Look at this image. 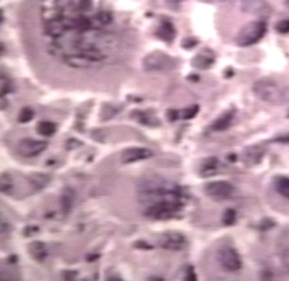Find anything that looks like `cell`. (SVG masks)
Segmentation results:
<instances>
[{
    "instance_id": "obj_1",
    "label": "cell",
    "mask_w": 289,
    "mask_h": 281,
    "mask_svg": "<svg viewBox=\"0 0 289 281\" xmlns=\"http://www.w3.org/2000/svg\"><path fill=\"white\" fill-rule=\"evenodd\" d=\"M139 194L141 200L149 205L163 200L184 201L187 193L177 183L160 178H149L140 183Z\"/></svg>"
},
{
    "instance_id": "obj_2",
    "label": "cell",
    "mask_w": 289,
    "mask_h": 281,
    "mask_svg": "<svg viewBox=\"0 0 289 281\" xmlns=\"http://www.w3.org/2000/svg\"><path fill=\"white\" fill-rule=\"evenodd\" d=\"M106 58L107 56L104 54L103 50L95 44H89L81 50L62 56V60L70 67L87 70V68L100 66L105 62Z\"/></svg>"
},
{
    "instance_id": "obj_3",
    "label": "cell",
    "mask_w": 289,
    "mask_h": 281,
    "mask_svg": "<svg viewBox=\"0 0 289 281\" xmlns=\"http://www.w3.org/2000/svg\"><path fill=\"white\" fill-rule=\"evenodd\" d=\"M252 90L260 100L271 105H283L289 101V87L273 78H261L253 84Z\"/></svg>"
},
{
    "instance_id": "obj_4",
    "label": "cell",
    "mask_w": 289,
    "mask_h": 281,
    "mask_svg": "<svg viewBox=\"0 0 289 281\" xmlns=\"http://www.w3.org/2000/svg\"><path fill=\"white\" fill-rule=\"evenodd\" d=\"M185 208V202L180 200H163L148 205L146 215L154 220L166 221L176 217Z\"/></svg>"
},
{
    "instance_id": "obj_5",
    "label": "cell",
    "mask_w": 289,
    "mask_h": 281,
    "mask_svg": "<svg viewBox=\"0 0 289 281\" xmlns=\"http://www.w3.org/2000/svg\"><path fill=\"white\" fill-rule=\"evenodd\" d=\"M268 27L264 21H252L243 26L236 36V45L239 47H249L261 40Z\"/></svg>"
},
{
    "instance_id": "obj_6",
    "label": "cell",
    "mask_w": 289,
    "mask_h": 281,
    "mask_svg": "<svg viewBox=\"0 0 289 281\" xmlns=\"http://www.w3.org/2000/svg\"><path fill=\"white\" fill-rule=\"evenodd\" d=\"M177 66L176 59L162 51H155L145 56L143 67L148 72H170Z\"/></svg>"
},
{
    "instance_id": "obj_7",
    "label": "cell",
    "mask_w": 289,
    "mask_h": 281,
    "mask_svg": "<svg viewBox=\"0 0 289 281\" xmlns=\"http://www.w3.org/2000/svg\"><path fill=\"white\" fill-rule=\"evenodd\" d=\"M217 260L226 272H238L242 267L241 257L238 251L231 246H223L217 253Z\"/></svg>"
},
{
    "instance_id": "obj_8",
    "label": "cell",
    "mask_w": 289,
    "mask_h": 281,
    "mask_svg": "<svg viewBox=\"0 0 289 281\" xmlns=\"http://www.w3.org/2000/svg\"><path fill=\"white\" fill-rule=\"evenodd\" d=\"M205 193L209 198L218 201L231 199L235 193V187L233 183L228 180H215L207 182L203 187Z\"/></svg>"
},
{
    "instance_id": "obj_9",
    "label": "cell",
    "mask_w": 289,
    "mask_h": 281,
    "mask_svg": "<svg viewBox=\"0 0 289 281\" xmlns=\"http://www.w3.org/2000/svg\"><path fill=\"white\" fill-rule=\"evenodd\" d=\"M158 244L160 248L167 251L179 252L187 246V239L180 232L167 231L159 236Z\"/></svg>"
},
{
    "instance_id": "obj_10",
    "label": "cell",
    "mask_w": 289,
    "mask_h": 281,
    "mask_svg": "<svg viewBox=\"0 0 289 281\" xmlns=\"http://www.w3.org/2000/svg\"><path fill=\"white\" fill-rule=\"evenodd\" d=\"M48 148L46 140H36L33 138L21 139L16 146L19 154L24 158H35L42 154Z\"/></svg>"
},
{
    "instance_id": "obj_11",
    "label": "cell",
    "mask_w": 289,
    "mask_h": 281,
    "mask_svg": "<svg viewBox=\"0 0 289 281\" xmlns=\"http://www.w3.org/2000/svg\"><path fill=\"white\" fill-rule=\"evenodd\" d=\"M240 8L242 12L260 18H268L273 12L268 0H241Z\"/></svg>"
},
{
    "instance_id": "obj_12",
    "label": "cell",
    "mask_w": 289,
    "mask_h": 281,
    "mask_svg": "<svg viewBox=\"0 0 289 281\" xmlns=\"http://www.w3.org/2000/svg\"><path fill=\"white\" fill-rule=\"evenodd\" d=\"M154 153L148 148L144 147H132L127 148L123 150L121 153V163L124 165L132 164L139 162V161H144L147 159H150Z\"/></svg>"
},
{
    "instance_id": "obj_13",
    "label": "cell",
    "mask_w": 289,
    "mask_h": 281,
    "mask_svg": "<svg viewBox=\"0 0 289 281\" xmlns=\"http://www.w3.org/2000/svg\"><path fill=\"white\" fill-rule=\"evenodd\" d=\"M45 31L49 36L54 38L61 37L67 31H72L71 20H66L63 18H54L47 22L45 26Z\"/></svg>"
},
{
    "instance_id": "obj_14",
    "label": "cell",
    "mask_w": 289,
    "mask_h": 281,
    "mask_svg": "<svg viewBox=\"0 0 289 281\" xmlns=\"http://www.w3.org/2000/svg\"><path fill=\"white\" fill-rule=\"evenodd\" d=\"M222 163L217 157H209L202 161L198 173L202 178H209V177L218 175L222 169Z\"/></svg>"
},
{
    "instance_id": "obj_15",
    "label": "cell",
    "mask_w": 289,
    "mask_h": 281,
    "mask_svg": "<svg viewBox=\"0 0 289 281\" xmlns=\"http://www.w3.org/2000/svg\"><path fill=\"white\" fill-rule=\"evenodd\" d=\"M264 151L259 146L247 147L242 152V162L247 168H253L257 166L263 161Z\"/></svg>"
},
{
    "instance_id": "obj_16",
    "label": "cell",
    "mask_w": 289,
    "mask_h": 281,
    "mask_svg": "<svg viewBox=\"0 0 289 281\" xmlns=\"http://www.w3.org/2000/svg\"><path fill=\"white\" fill-rule=\"evenodd\" d=\"M215 62V56L213 51L209 48L202 49L199 54H197L192 59L191 65L197 70H209Z\"/></svg>"
},
{
    "instance_id": "obj_17",
    "label": "cell",
    "mask_w": 289,
    "mask_h": 281,
    "mask_svg": "<svg viewBox=\"0 0 289 281\" xmlns=\"http://www.w3.org/2000/svg\"><path fill=\"white\" fill-rule=\"evenodd\" d=\"M234 117H235V110L225 111L213 120L212 124L210 125V129L212 131H215V133H219V131H225L226 129L231 127Z\"/></svg>"
},
{
    "instance_id": "obj_18",
    "label": "cell",
    "mask_w": 289,
    "mask_h": 281,
    "mask_svg": "<svg viewBox=\"0 0 289 281\" xmlns=\"http://www.w3.org/2000/svg\"><path fill=\"white\" fill-rule=\"evenodd\" d=\"M28 183L35 191H41L52 182V177L46 173H33L27 177Z\"/></svg>"
},
{
    "instance_id": "obj_19",
    "label": "cell",
    "mask_w": 289,
    "mask_h": 281,
    "mask_svg": "<svg viewBox=\"0 0 289 281\" xmlns=\"http://www.w3.org/2000/svg\"><path fill=\"white\" fill-rule=\"evenodd\" d=\"M27 250L32 259L37 262H44L48 255L46 245L42 241H33L28 244Z\"/></svg>"
},
{
    "instance_id": "obj_20",
    "label": "cell",
    "mask_w": 289,
    "mask_h": 281,
    "mask_svg": "<svg viewBox=\"0 0 289 281\" xmlns=\"http://www.w3.org/2000/svg\"><path fill=\"white\" fill-rule=\"evenodd\" d=\"M132 117L137 120L139 124L148 126V127H158V126H160V119H158L154 113L147 111H135L132 114Z\"/></svg>"
},
{
    "instance_id": "obj_21",
    "label": "cell",
    "mask_w": 289,
    "mask_h": 281,
    "mask_svg": "<svg viewBox=\"0 0 289 281\" xmlns=\"http://www.w3.org/2000/svg\"><path fill=\"white\" fill-rule=\"evenodd\" d=\"M157 36L167 43H171L176 36V30L170 21H163L157 30Z\"/></svg>"
},
{
    "instance_id": "obj_22",
    "label": "cell",
    "mask_w": 289,
    "mask_h": 281,
    "mask_svg": "<svg viewBox=\"0 0 289 281\" xmlns=\"http://www.w3.org/2000/svg\"><path fill=\"white\" fill-rule=\"evenodd\" d=\"M74 200H75L74 190L71 188L63 189V191H62L60 197V204L61 210L63 212L64 215H67L71 212L73 204H74Z\"/></svg>"
},
{
    "instance_id": "obj_23",
    "label": "cell",
    "mask_w": 289,
    "mask_h": 281,
    "mask_svg": "<svg viewBox=\"0 0 289 281\" xmlns=\"http://www.w3.org/2000/svg\"><path fill=\"white\" fill-rule=\"evenodd\" d=\"M273 186L276 192L289 200V177L286 175H277L273 178Z\"/></svg>"
},
{
    "instance_id": "obj_24",
    "label": "cell",
    "mask_w": 289,
    "mask_h": 281,
    "mask_svg": "<svg viewBox=\"0 0 289 281\" xmlns=\"http://www.w3.org/2000/svg\"><path fill=\"white\" fill-rule=\"evenodd\" d=\"M36 130L43 137H52L56 134L57 125L54 122H50V120H42L37 124Z\"/></svg>"
},
{
    "instance_id": "obj_25",
    "label": "cell",
    "mask_w": 289,
    "mask_h": 281,
    "mask_svg": "<svg viewBox=\"0 0 289 281\" xmlns=\"http://www.w3.org/2000/svg\"><path fill=\"white\" fill-rule=\"evenodd\" d=\"M112 21V16L109 13H106V12H101L98 13L94 18L90 19V23H92V28H96V30H98V28L104 27L108 24H110Z\"/></svg>"
},
{
    "instance_id": "obj_26",
    "label": "cell",
    "mask_w": 289,
    "mask_h": 281,
    "mask_svg": "<svg viewBox=\"0 0 289 281\" xmlns=\"http://www.w3.org/2000/svg\"><path fill=\"white\" fill-rule=\"evenodd\" d=\"M13 190V178L9 173L0 174V193L8 194Z\"/></svg>"
},
{
    "instance_id": "obj_27",
    "label": "cell",
    "mask_w": 289,
    "mask_h": 281,
    "mask_svg": "<svg viewBox=\"0 0 289 281\" xmlns=\"http://www.w3.org/2000/svg\"><path fill=\"white\" fill-rule=\"evenodd\" d=\"M198 112H199V107L195 105V106L186 108L184 109V110H180V111L177 110V116H178V119H191L196 117Z\"/></svg>"
},
{
    "instance_id": "obj_28",
    "label": "cell",
    "mask_w": 289,
    "mask_h": 281,
    "mask_svg": "<svg viewBox=\"0 0 289 281\" xmlns=\"http://www.w3.org/2000/svg\"><path fill=\"white\" fill-rule=\"evenodd\" d=\"M237 221V213L234 209H228L223 214V224L225 226H233Z\"/></svg>"
},
{
    "instance_id": "obj_29",
    "label": "cell",
    "mask_w": 289,
    "mask_h": 281,
    "mask_svg": "<svg viewBox=\"0 0 289 281\" xmlns=\"http://www.w3.org/2000/svg\"><path fill=\"white\" fill-rule=\"evenodd\" d=\"M34 116H35V112H34L32 109L24 108L21 110L18 120L20 123H28L34 118Z\"/></svg>"
},
{
    "instance_id": "obj_30",
    "label": "cell",
    "mask_w": 289,
    "mask_h": 281,
    "mask_svg": "<svg viewBox=\"0 0 289 281\" xmlns=\"http://www.w3.org/2000/svg\"><path fill=\"white\" fill-rule=\"evenodd\" d=\"M117 112H118L117 109L115 108L113 106H106L103 109V118L105 120L111 119L112 117H115L116 115Z\"/></svg>"
},
{
    "instance_id": "obj_31",
    "label": "cell",
    "mask_w": 289,
    "mask_h": 281,
    "mask_svg": "<svg viewBox=\"0 0 289 281\" xmlns=\"http://www.w3.org/2000/svg\"><path fill=\"white\" fill-rule=\"evenodd\" d=\"M275 28L279 34H282V35H287V34H289V20L280 21L276 24Z\"/></svg>"
},
{
    "instance_id": "obj_32",
    "label": "cell",
    "mask_w": 289,
    "mask_h": 281,
    "mask_svg": "<svg viewBox=\"0 0 289 281\" xmlns=\"http://www.w3.org/2000/svg\"><path fill=\"white\" fill-rule=\"evenodd\" d=\"M10 224L9 222L4 219V217L0 214V234L7 232L10 230Z\"/></svg>"
},
{
    "instance_id": "obj_33",
    "label": "cell",
    "mask_w": 289,
    "mask_h": 281,
    "mask_svg": "<svg viewBox=\"0 0 289 281\" xmlns=\"http://www.w3.org/2000/svg\"><path fill=\"white\" fill-rule=\"evenodd\" d=\"M185 280H189V281H194L197 279V276H196V274H195V271H194V267H191V266H188L186 269H185Z\"/></svg>"
},
{
    "instance_id": "obj_34",
    "label": "cell",
    "mask_w": 289,
    "mask_h": 281,
    "mask_svg": "<svg viewBox=\"0 0 289 281\" xmlns=\"http://www.w3.org/2000/svg\"><path fill=\"white\" fill-rule=\"evenodd\" d=\"M274 225L275 224L273 221H271L270 219H265L259 225V229H261V230H269V229L273 228Z\"/></svg>"
},
{
    "instance_id": "obj_35",
    "label": "cell",
    "mask_w": 289,
    "mask_h": 281,
    "mask_svg": "<svg viewBox=\"0 0 289 281\" xmlns=\"http://www.w3.org/2000/svg\"><path fill=\"white\" fill-rule=\"evenodd\" d=\"M135 248H138V249H143V250H151L154 249V246L150 245L148 242H145V241H137V242H135Z\"/></svg>"
},
{
    "instance_id": "obj_36",
    "label": "cell",
    "mask_w": 289,
    "mask_h": 281,
    "mask_svg": "<svg viewBox=\"0 0 289 281\" xmlns=\"http://www.w3.org/2000/svg\"><path fill=\"white\" fill-rule=\"evenodd\" d=\"M83 143L81 141H78L74 138H71L66 141V147L67 149H75V148H78L79 146H82Z\"/></svg>"
},
{
    "instance_id": "obj_37",
    "label": "cell",
    "mask_w": 289,
    "mask_h": 281,
    "mask_svg": "<svg viewBox=\"0 0 289 281\" xmlns=\"http://www.w3.org/2000/svg\"><path fill=\"white\" fill-rule=\"evenodd\" d=\"M196 45H197V40H196V39H194V38H187V39L184 40L182 46H183L184 48L189 49V48L195 47Z\"/></svg>"
},
{
    "instance_id": "obj_38",
    "label": "cell",
    "mask_w": 289,
    "mask_h": 281,
    "mask_svg": "<svg viewBox=\"0 0 289 281\" xmlns=\"http://www.w3.org/2000/svg\"><path fill=\"white\" fill-rule=\"evenodd\" d=\"M90 7V0H78V8L81 10H88Z\"/></svg>"
},
{
    "instance_id": "obj_39",
    "label": "cell",
    "mask_w": 289,
    "mask_h": 281,
    "mask_svg": "<svg viewBox=\"0 0 289 281\" xmlns=\"http://www.w3.org/2000/svg\"><path fill=\"white\" fill-rule=\"evenodd\" d=\"M77 276V273L74 271H66L63 273V278L66 280H72Z\"/></svg>"
},
{
    "instance_id": "obj_40",
    "label": "cell",
    "mask_w": 289,
    "mask_h": 281,
    "mask_svg": "<svg viewBox=\"0 0 289 281\" xmlns=\"http://www.w3.org/2000/svg\"><path fill=\"white\" fill-rule=\"evenodd\" d=\"M8 107V100L3 95H0V110H4Z\"/></svg>"
},
{
    "instance_id": "obj_41",
    "label": "cell",
    "mask_w": 289,
    "mask_h": 281,
    "mask_svg": "<svg viewBox=\"0 0 289 281\" xmlns=\"http://www.w3.org/2000/svg\"><path fill=\"white\" fill-rule=\"evenodd\" d=\"M274 142H280V143H289V135H284L281 137H277L273 140Z\"/></svg>"
},
{
    "instance_id": "obj_42",
    "label": "cell",
    "mask_w": 289,
    "mask_h": 281,
    "mask_svg": "<svg viewBox=\"0 0 289 281\" xmlns=\"http://www.w3.org/2000/svg\"><path fill=\"white\" fill-rule=\"evenodd\" d=\"M200 1H205V2H219V1H225V0H200Z\"/></svg>"
},
{
    "instance_id": "obj_43",
    "label": "cell",
    "mask_w": 289,
    "mask_h": 281,
    "mask_svg": "<svg viewBox=\"0 0 289 281\" xmlns=\"http://www.w3.org/2000/svg\"><path fill=\"white\" fill-rule=\"evenodd\" d=\"M167 1L170 3H179V2L184 1V0H167Z\"/></svg>"
},
{
    "instance_id": "obj_44",
    "label": "cell",
    "mask_w": 289,
    "mask_h": 281,
    "mask_svg": "<svg viewBox=\"0 0 289 281\" xmlns=\"http://www.w3.org/2000/svg\"><path fill=\"white\" fill-rule=\"evenodd\" d=\"M4 51H5V49H4L3 46H2V45H0V56L4 55Z\"/></svg>"
},
{
    "instance_id": "obj_45",
    "label": "cell",
    "mask_w": 289,
    "mask_h": 281,
    "mask_svg": "<svg viewBox=\"0 0 289 281\" xmlns=\"http://www.w3.org/2000/svg\"><path fill=\"white\" fill-rule=\"evenodd\" d=\"M286 5H287V8L289 9V0H286Z\"/></svg>"
}]
</instances>
